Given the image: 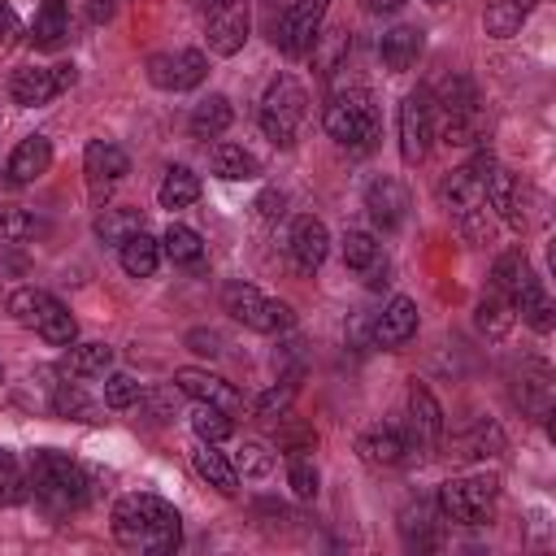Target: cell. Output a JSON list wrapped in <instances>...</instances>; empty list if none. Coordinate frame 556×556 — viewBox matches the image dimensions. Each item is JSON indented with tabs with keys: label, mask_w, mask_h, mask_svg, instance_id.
Wrapping results in <instances>:
<instances>
[{
	"label": "cell",
	"mask_w": 556,
	"mask_h": 556,
	"mask_svg": "<svg viewBox=\"0 0 556 556\" xmlns=\"http://www.w3.org/2000/svg\"><path fill=\"white\" fill-rule=\"evenodd\" d=\"M109 365H113V348L109 343H70V361H65V369L74 374V378H100V374H109Z\"/></svg>",
	"instance_id": "36"
},
{
	"label": "cell",
	"mask_w": 556,
	"mask_h": 556,
	"mask_svg": "<svg viewBox=\"0 0 556 556\" xmlns=\"http://www.w3.org/2000/svg\"><path fill=\"white\" fill-rule=\"evenodd\" d=\"M486 204H491L513 230H526V222H530V195H526V187H521L517 174L491 165V174H486Z\"/></svg>",
	"instance_id": "14"
},
{
	"label": "cell",
	"mask_w": 556,
	"mask_h": 556,
	"mask_svg": "<svg viewBox=\"0 0 556 556\" xmlns=\"http://www.w3.org/2000/svg\"><path fill=\"white\" fill-rule=\"evenodd\" d=\"M287 482H291V491H295L300 500H313V495H317V465H313L308 456H291Z\"/></svg>",
	"instance_id": "49"
},
{
	"label": "cell",
	"mask_w": 556,
	"mask_h": 556,
	"mask_svg": "<svg viewBox=\"0 0 556 556\" xmlns=\"http://www.w3.org/2000/svg\"><path fill=\"white\" fill-rule=\"evenodd\" d=\"M156 200H161V208H187L200 200V178L187 165H174V169H165Z\"/></svg>",
	"instance_id": "32"
},
{
	"label": "cell",
	"mask_w": 556,
	"mask_h": 556,
	"mask_svg": "<svg viewBox=\"0 0 556 556\" xmlns=\"http://www.w3.org/2000/svg\"><path fill=\"white\" fill-rule=\"evenodd\" d=\"M39 230V222L26 208H0V243H22Z\"/></svg>",
	"instance_id": "47"
},
{
	"label": "cell",
	"mask_w": 556,
	"mask_h": 556,
	"mask_svg": "<svg viewBox=\"0 0 556 556\" xmlns=\"http://www.w3.org/2000/svg\"><path fill=\"white\" fill-rule=\"evenodd\" d=\"M417 334V304L408 300V295H395L387 308H382V317L374 321V343L378 348H400V343H408Z\"/></svg>",
	"instance_id": "22"
},
{
	"label": "cell",
	"mask_w": 556,
	"mask_h": 556,
	"mask_svg": "<svg viewBox=\"0 0 556 556\" xmlns=\"http://www.w3.org/2000/svg\"><path fill=\"white\" fill-rule=\"evenodd\" d=\"M326 135L352 152H369L382 135V122H378V109H374V96L365 87H352V91H334L326 113Z\"/></svg>",
	"instance_id": "3"
},
{
	"label": "cell",
	"mask_w": 556,
	"mask_h": 556,
	"mask_svg": "<svg viewBox=\"0 0 556 556\" xmlns=\"http://www.w3.org/2000/svg\"><path fill=\"white\" fill-rule=\"evenodd\" d=\"M52 408H56L61 417H74V421H96V404H91L74 382H61V387H56Z\"/></svg>",
	"instance_id": "45"
},
{
	"label": "cell",
	"mask_w": 556,
	"mask_h": 556,
	"mask_svg": "<svg viewBox=\"0 0 556 556\" xmlns=\"http://www.w3.org/2000/svg\"><path fill=\"white\" fill-rule=\"evenodd\" d=\"M473 321H478V330H482L486 339H500V334L513 326V300H508V295H500V291L491 287V291L478 300Z\"/></svg>",
	"instance_id": "34"
},
{
	"label": "cell",
	"mask_w": 556,
	"mask_h": 556,
	"mask_svg": "<svg viewBox=\"0 0 556 556\" xmlns=\"http://www.w3.org/2000/svg\"><path fill=\"white\" fill-rule=\"evenodd\" d=\"M230 117H235L230 100H226V96H208V100H200V104L191 109L187 130H191L195 139H217V135L230 126Z\"/></svg>",
	"instance_id": "30"
},
{
	"label": "cell",
	"mask_w": 556,
	"mask_h": 556,
	"mask_svg": "<svg viewBox=\"0 0 556 556\" xmlns=\"http://www.w3.org/2000/svg\"><path fill=\"white\" fill-rule=\"evenodd\" d=\"M430 139H434V104H430L426 91H413V96H404V104H400V156H404L408 165L426 161Z\"/></svg>",
	"instance_id": "11"
},
{
	"label": "cell",
	"mask_w": 556,
	"mask_h": 556,
	"mask_svg": "<svg viewBox=\"0 0 556 556\" xmlns=\"http://www.w3.org/2000/svg\"><path fill=\"white\" fill-rule=\"evenodd\" d=\"M70 87H74V65H26V70H17L9 78L13 104H26V109L48 104V100H56Z\"/></svg>",
	"instance_id": "10"
},
{
	"label": "cell",
	"mask_w": 556,
	"mask_h": 556,
	"mask_svg": "<svg viewBox=\"0 0 556 556\" xmlns=\"http://www.w3.org/2000/svg\"><path fill=\"white\" fill-rule=\"evenodd\" d=\"M187 343H191L195 352H208V356L217 352V334H204V330H191V334H187Z\"/></svg>",
	"instance_id": "52"
},
{
	"label": "cell",
	"mask_w": 556,
	"mask_h": 556,
	"mask_svg": "<svg viewBox=\"0 0 556 556\" xmlns=\"http://www.w3.org/2000/svg\"><path fill=\"white\" fill-rule=\"evenodd\" d=\"M174 382H178V391H187L195 404H217L222 413H243V395L226 382V378H217V374H208V369H174Z\"/></svg>",
	"instance_id": "15"
},
{
	"label": "cell",
	"mask_w": 556,
	"mask_h": 556,
	"mask_svg": "<svg viewBox=\"0 0 556 556\" xmlns=\"http://www.w3.org/2000/svg\"><path fill=\"white\" fill-rule=\"evenodd\" d=\"M513 313H521L534 330H552V300H547V291L539 287L534 274L517 287V295H513Z\"/></svg>",
	"instance_id": "31"
},
{
	"label": "cell",
	"mask_w": 556,
	"mask_h": 556,
	"mask_svg": "<svg viewBox=\"0 0 556 556\" xmlns=\"http://www.w3.org/2000/svg\"><path fill=\"white\" fill-rule=\"evenodd\" d=\"M248 30H252L248 0H222V4L208 9L204 35H208V48H213L217 56H235V52L248 43Z\"/></svg>",
	"instance_id": "13"
},
{
	"label": "cell",
	"mask_w": 556,
	"mask_h": 556,
	"mask_svg": "<svg viewBox=\"0 0 556 556\" xmlns=\"http://www.w3.org/2000/svg\"><path fill=\"white\" fill-rule=\"evenodd\" d=\"M204 74H208V61H204V52H195V48L156 52V56L148 61V78H152L161 91H191V87L204 83Z\"/></svg>",
	"instance_id": "12"
},
{
	"label": "cell",
	"mask_w": 556,
	"mask_h": 556,
	"mask_svg": "<svg viewBox=\"0 0 556 556\" xmlns=\"http://www.w3.org/2000/svg\"><path fill=\"white\" fill-rule=\"evenodd\" d=\"M9 313H13L17 321L35 326V330H39V339H43V343H52V348H70V343H74V334H78V326H74L70 308H65L56 295L35 291V287L13 291V295H9Z\"/></svg>",
	"instance_id": "5"
},
{
	"label": "cell",
	"mask_w": 556,
	"mask_h": 556,
	"mask_svg": "<svg viewBox=\"0 0 556 556\" xmlns=\"http://www.w3.org/2000/svg\"><path fill=\"white\" fill-rule=\"evenodd\" d=\"M208 165H213V174L226 178V182H239V178H256V174H261V161H256L248 148H239V143H213Z\"/></svg>",
	"instance_id": "28"
},
{
	"label": "cell",
	"mask_w": 556,
	"mask_h": 556,
	"mask_svg": "<svg viewBox=\"0 0 556 556\" xmlns=\"http://www.w3.org/2000/svg\"><path fill=\"white\" fill-rule=\"evenodd\" d=\"M48 165H52V143H48V135H26V139L13 148L9 165H4V182H9V187H26V182H35Z\"/></svg>",
	"instance_id": "20"
},
{
	"label": "cell",
	"mask_w": 556,
	"mask_h": 556,
	"mask_svg": "<svg viewBox=\"0 0 556 556\" xmlns=\"http://www.w3.org/2000/svg\"><path fill=\"white\" fill-rule=\"evenodd\" d=\"M378 56H382V65L387 70H408L417 56H421V30L417 26H395V30H387L382 35V43H378Z\"/></svg>",
	"instance_id": "26"
},
{
	"label": "cell",
	"mask_w": 556,
	"mask_h": 556,
	"mask_svg": "<svg viewBox=\"0 0 556 556\" xmlns=\"http://www.w3.org/2000/svg\"><path fill=\"white\" fill-rule=\"evenodd\" d=\"M348 30H317V39H313V48H317V65H321V74H334L343 61H348Z\"/></svg>",
	"instance_id": "44"
},
{
	"label": "cell",
	"mask_w": 556,
	"mask_h": 556,
	"mask_svg": "<svg viewBox=\"0 0 556 556\" xmlns=\"http://www.w3.org/2000/svg\"><path fill=\"white\" fill-rule=\"evenodd\" d=\"M491 165H495V161L482 152V156H473L469 165L443 174V182H439V204H443L452 217H465V213L482 208V204H486V174H491Z\"/></svg>",
	"instance_id": "8"
},
{
	"label": "cell",
	"mask_w": 556,
	"mask_h": 556,
	"mask_svg": "<svg viewBox=\"0 0 556 556\" xmlns=\"http://www.w3.org/2000/svg\"><path fill=\"white\" fill-rule=\"evenodd\" d=\"M343 265L352 274H361L365 282H378V274H387L382 243L369 230H348V239H343Z\"/></svg>",
	"instance_id": "23"
},
{
	"label": "cell",
	"mask_w": 556,
	"mask_h": 556,
	"mask_svg": "<svg viewBox=\"0 0 556 556\" xmlns=\"http://www.w3.org/2000/svg\"><path fill=\"white\" fill-rule=\"evenodd\" d=\"M113 13V0H91V17L100 22V17H109Z\"/></svg>",
	"instance_id": "54"
},
{
	"label": "cell",
	"mask_w": 556,
	"mask_h": 556,
	"mask_svg": "<svg viewBox=\"0 0 556 556\" xmlns=\"http://www.w3.org/2000/svg\"><path fill=\"white\" fill-rule=\"evenodd\" d=\"M65 35H70L65 0H43V9L35 13V43H39V48H61Z\"/></svg>",
	"instance_id": "35"
},
{
	"label": "cell",
	"mask_w": 556,
	"mask_h": 556,
	"mask_svg": "<svg viewBox=\"0 0 556 556\" xmlns=\"http://www.w3.org/2000/svg\"><path fill=\"white\" fill-rule=\"evenodd\" d=\"M439 434H443V408H439V400L421 382H413L408 387V443L434 447Z\"/></svg>",
	"instance_id": "19"
},
{
	"label": "cell",
	"mask_w": 556,
	"mask_h": 556,
	"mask_svg": "<svg viewBox=\"0 0 556 556\" xmlns=\"http://www.w3.org/2000/svg\"><path fill=\"white\" fill-rule=\"evenodd\" d=\"M500 447H504L500 426H495V421H473V426L456 439V452H452V456H460V460H469V456H495Z\"/></svg>",
	"instance_id": "37"
},
{
	"label": "cell",
	"mask_w": 556,
	"mask_h": 556,
	"mask_svg": "<svg viewBox=\"0 0 556 556\" xmlns=\"http://www.w3.org/2000/svg\"><path fill=\"white\" fill-rule=\"evenodd\" d=\"M495 491L500 482L491 473H469V478H447L439 486V508L447 521H460V526H482L491 517V504H495Z\"/></svg>",
	"instance_id": "7"
},
{
	"label": "cell",
	"mask_w": 556,
	"mask_h": 556,
	"mask_svg": "<svg viewBox=\"0 0 556 556\" xmlns=\"http://www.w3.org/2000/svg\"><path fill=\"white\" fill-rule=\"evenodd\" d=\"M326 13H330V0H295V4L282 13V22H278L274 43H278L287 56H304V52H313V39H317Z\"/></svg>",
	"instance_id": "9"
},
{
	"label": "cell",
	"mask_w": 556,
	"mask_h": 556,
	"mask_svg": "<svg viewBox=\"0 0 556 556\" xmlns=\"http://www.w3.org/2000/svg\"><path fill=\"white\" fill-rule=\"evenodd\" d=\"M113 534L130 552H174L182 539V517L161 495H122L113 504Z\"/></svg>",
	"instance_id": "1"
},
{
	"label": "cell",
	"mask_w": 556,
	"mask_h": 556,
	"mask_svg": "<svg viewBox=\"0 0 556 556\" xmlns=\"http://www.w3.org/2000/svg\"><path fill=\"white\" fill-rule=\"evenodd\" d=\"M282 204H287V200H282V191H274V187H269V191H261L256 213H261L265 222H274V217H282Z\"/></svg>",
	"instance_id": "50"
},
{
	"label": "cell",
	"mask_w": 556,
	"mask_h": 556,
	"mask_svg": "<svg viewBox=\"0 0 556 556\" xmlns=\"http://www.w3.org/2000/svg\"><path fill=\"white\" fill-rule=\"evenodd\" d=\"M191 465H195V473H200L208 486H217L222 495H235V491H239V473H235V465L226 460V452H217V443H200V447L191 452Z\"/></svg>",
	"instance_id": "25"
},
{
	"label": "cell",
	"mask_w": 556,
	"mask_h": 556,
	"mask_svg": "<svg viewBox=\"0 0 556 556\" xmlns=\"http://www.w3.org/2000/svg\"><path fill=\"white\" fill-rule=\"evenodd\" d=\"M534 4H539V0H491V4H486V13H482L486 35H495V39L517 35V30L526 26V17L534 13Z\"/></svg>",
	"instance_id": "27"
},
{
	"label": "cell",
	"mask_w": 556,
	"mask_h": 556,
	"mask_svg": "<svg viewBox=\"0 0 556 556\" xmlns=\"http://www.w3.org/2000/svg\"><path fill=\"white\" fill-rule=\"evenodd\" d=\"M408 452H413V443H408V434L395 430V426H369V430L356 439V456H361L365 465H374V469H395Z\"/></svg>",
	"instance_id": "17"
},
{
	"label": "cell",
	"mask_w": 556,
	"mask_h": 556,
	"mask_svg": "<svg viewBox=\"0 0 556 556\" xmlns=\"http://www.w3.org/2000/svg\"><path fill=\"white\" fill-rule=\"evenodd\" d=\"M135 400H143V387H139L130 374H113V378L104 382V404H109V408H130Z\"/></svg>",
	"instance_id": "48"
},
{
	"label": "cell",
	"mask_w": 556,
	"mask_h": 556,
	"mask_svg": "<svg viewBox=\"0 0 556 556\" xmlns=\"http://www.w3.org/2000/svg\"><path fill=\"white\" fill-rule=\"evenodd\" d=\"M365 4H369L374 13H395V9H404L408 0H365Z\"/></svg>",
	"instance_id": "53"
},
{
	"label": "cell",
	"mask_w": 556,
	"mask_h": 556,
	"mask_svg": "<svg viewBox=\"0 0 556 556\" xmlns=\"http://www.w3.org/2000/svg\"><path fill=\"white\" fill-rule=\"evenodd\" d=\"M26 482H30L35 500H39L52 517H65V513L83 508L87 495H91V486H87V469H83L78 460H70L65 452H52V447H43V452L30 456V473H26Z\"/></svg>",
	"instance_id": "2"
},
{
	"label": "cell",
	"mask_w": 556,
	"mask_h": 556,
	"mask_svg": "<svg viewBox=\"0 0 556 556\" xmlns=\"http://www.w3.org/2000/svg\"><path fill=\"white\" fill-rule=\"evenodd\" d=\"M287 252H291L295 269L313 274V269L326 261V252H330V230H326V222H321V217H295V222H291V235H287Z\"/></svg>",
	"instance_id": "16"
},
{
	"label": "cell",
	"mask_w": 556,
	"mask_h": 556,
	"mask_svg": "<svg viewBox=\"0 0 556 556\" xmlns=\"http://www.w3.org/2000/svg\"><path fill=\"white\" fill-rule=\"evenodd\" d=\"M117 261H122V269H126L130 278H152L156 265H161V243H156L148 230H135L130 239L117 243Z\"/></svg>",
	"instance_id": "24"
},
{
	"label": "cell",
	"mask_w": 556,
	"mask_h": 556,
	"mask_svg": "<svg viewBox=\"0 0 556 556\" xmlns=\"http://www.w3.org/2000/svg\"><path fill=\"white\" fill-rule=\"evenodd\" d=\"M430 4H443V0H430Z\"/></svg>",
	"instance_id": "55"
},
{
	"label": "cell",
	"mask_w": 556,
	"mask_h": 556,
	"mask_svg": "<svg viewBox=\"0 0 556 556\" xmlns=\"http://www.w3.org/2000/svg\"><path fill=\"white\" fill-rule=\"evenodd\" d=\"M191 430H195L200 443H222V439H230L235 421H230V413H222L217 404H195V413H191Z\"/></svg>",
	"instance_id": "39"
},
{
	"label": "cell",
	"mask_w": 556,
	"mask_h": 556,
	"mask_svg": "<svg viewBox=\"0 0 556 556\" xmlns=\"http://www.w3.org/2000/svg\"><path fill=\"white\" fill-rule=\"evenodd\" d=\"M222 308H226L235 321H243L248 330H261V334H278V330H291V326H295L291 304L269 300V295L256 291L252 282H226Z\"/></svg>",
	"instance_id": "6"
},
{
	"label": "cell",
	"mask_w": 556,
	"mask_h": 556,
	"mask_svg": "<svg viewBox=\"0 0 556 556\" xmlns=\"http://www.w3.org/2000/svg\"><path fill=\"white\" fill-rule=\"evenodd\" d=\"M365 208H369V217H374V226L378 230H395L400 222H404V213H408V191L395 182V178H374L369 182V191H365Z\"/></svg>",
	"instance_id": "21"
},
{
	"label": "cell",
	"mask_w": 556,
	"mask_h": 556,
	"mask_svg": "<svg viewBox=\"0 0 556 556\" xmlns=\"http://www.w3.org/2000/svg\"><path fill=\"white\" fill-rule=\"evenodd\" d=\"M135 230H143V213L139 208H104L100 217H96V235L104 239V243H122V239H130Z\"/></svg>",
	"instance_id": "38"
},
{
	"label": "cell",
	"mask_w": 556,
	"mask_h": 556,
	"mask_svg": "<svg viewBox=\"0 0 556 556\" xmlns=\"http://www.w3.org/2000/svg\"><path fill=\"white\" fill-rule=\"evenodd\" d=\"M439 109H443V117L478 109V91H473V83H469L465 74H452V78H443V83H439Z\"/></svg>",
	"instance_id": "40"
},
{
	"label": "cell",
	"mask_w": 556,
	"mask_h": 556,
	"mask_svg": "<svg viewBox=\"0 0 556 556\" xmlns=\"http://www.w3.org/2000/svg\"><path fill=\"white\" fill-rule=\"evenodd\" d=\"M235 473H243V478H269V469H274V452L265 447V443H256V439H243L239 447H235Z\"/></svg>",
	"instance_id": "43"
},
{
	"label": "cell",
	"mask_w": 556,
	"mask_h": 556,
	"mask_svg": "<svg viewBox=\"0 0 556 556\" xmlns=\"http://www.w3.org/2000/svg\"><path fill=\"white\" fill-rule=\"evenodd\" d=\"M161 252H165L174 265H187V269L204 265V239H200L191 226H178V222L165 230V239H161Z\"/></svg>",
	"instance_id": "33"
},
{
	"label": "cell",
	"mask_w": 556,
	"mask_h": 556,
	"mask_svg": "<svg viewBox=\"0 0 556 556\" xmlns=\"http://www.w3.org/2000/svg\"><path fill=\"white\" fill-rule=\"evenodd\" d=\"M83 169H87V182H91V195L100 200V191H109L113 182H122V174L130 169L126 152L109 139H91L87 152H83Z\"/></svg>",
	"instance_id": "18"
},
{
	"label": "cell",
	"mask_w": 556,
	"mask_h": 556,
	"mask_svg": "<svg viewBox=\"0 0 556 556\" xmlns=\"http://www.w3.org/2000/svg\"><path fill=\"white\" fill-rule=\"evenodd\" d=\"M13 35H17V13H13V9L0 0V43H9Z\"/></svg>",
	"instance_id": "51"
},
{
	"label": "cell",
	"mask_w": 556,
	"mask_h": 556,
	"mask_svg": "<svg viewBox=\"0 0 556 556\" xmlns=\"http://www.w3.org/2000/svg\"><path fill=\"white\" fill-rule=\"evenodd\" d=\"M291 400H295V378H282L278 387H269V391L256 400V408H252V413H256V421H278V417L287 413V404H291Z\"/></svg>",
	"instance_id": "46"
},
{
	"label": "cell",
	"mask_w": 556,
	"mask_h": 556,
	"mask_svg": "<svg viewBox=\"0 0 556 556\" xmlns=\"http://www.w3.org/2000/svg\"><path fill=\"white\" fill-rule=\"evenodd\" d=\"M256 117H261L265 139H274L278 148H291L295 135H300V126H304V117H308V91H304L291 74H278V78L265 87Z\"/></svg>",
	"instance_id": "4"
},
{
	"label": "cell",
	"mask_w": 556,
	"mask_h": 556,
	"mask_svg": "<svg viewBox=\"0 0 556 556\" xmlns=\"http://www.w3.org/2000/svg\"><path fill=\"white\" fill-rule=\"evenodd\" d=\"M530 278V261L521 256V252H504L500 261H495V269H491V287L500 291V295H517V287Z\"/></svg>",
	"instance_id": "41"
},
{
	"label": "cell",
	"mask_w": 556,
	"mask_h": 556,
	"mask_svg": "<svg viewBox=\"0 0 556 556\" xmlns=\"http://www.w3.org/2000/svg\"><path fill=\"white\" fill-rule=\"evenodd\" d=\"M517 404L526 408V413H534V417H547L552 413V374H547V365H530L526 374H521V382H517Z\"/></svg>",
	"instance_id": "29"
},
{
	"label": "cell",
	"mask_w": 556,
	"mask_h": 556,
	"mask_svg": "<svg viewBox=\"0 0 556 556\" xmlns=\"http://www.w3.org/2000/svg\"><path fill=\"white\" fill-rule=\"evenodd\" d=\"M26 495H30V482H26V473H22V460L0 447V508L22 504Z\"/></svg>",
	"instance_id": "42"
}]
</instances>
